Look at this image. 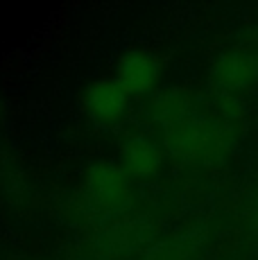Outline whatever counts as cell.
<instances>
[{"instance_id": "obj_1", "label": "cell", "mask_w": 258, "mask_h": 260, "mask_svg": "<svg viewBox=\"0 0 258 260\" xmlns=\"http://www.w3.org/2000/svg\"><path fill=\"white\" fill-rule=\"evenodd\" d=\"M236 136L222 120L208 116H190L166 129V147L186 163H222L231 154Z\"/></svg>"}, {"instance_id": "obj_2", "label": "cell", "mask_w": 258, "mask_h": 260, "mask_svg": "<svg viewBox=\"0 0 258 260\" xmlns=\"http://www.w3.org/2000/svg\"><path fill=\"white\" fill-rule=\"evenodd\" d=\"M86 192L95 208L104 217H116L125 213L132 204L127 172L113 163H93L86 172Z\"/></svg>"}, {"instance_id": "obj_3", "label": "cell", "mask_w": 258, "mask_h": 260, "mask_svg": "<svg viewBox=\"0 0 258 260\" xmlns=\"http://www.w3.org/2000/svg\"><path fill=\"white\" fill-rule=\"evenodd\" d=\"M211 82L220 93L233 98L258 86V57L249 50H227L211 66Z\"/></svg>"}, {"instance_id": "obj_4", "label": "cell", "mask_w": 258, "mask_h": 260, "mask_svg": "<svg viewBox=\"0 0 258 260\" xmlns=\"http://www.w3.org/2000/svg\"><path fill=\"white\" fill-rule=\"evenodd\" d=\"M127 104L129 93L118 84V79H100L84 93V109L88 118L100 127H111L120 122L127 113Z\"/></svg>"}, {"instance_id": "obj_5", "label": "cell", "mask_w": 258, "mask_h": 260, "mask_svg": "<svg viewBox=\"0 0 258 260\" xmlns=\"http://www.w3.org/2000/svg\"><path fill=\"white\" fill-rule=\"evenodd\" d=\"M158 71H161V66L154 59V54L145 52V50H132L118 63L116 79L129 95H136L154 88Z\"/></svg>"}, {"instance_id": "obj_6", "label": "cell", "mask_w": 258, "mask_h": 260, "mask_svg": "<svg viewBox=\"0 0 258 260\" xmlns=\"http://www.w3.org/2000/svg\"><path fill=\"white\" fill-rule=\"evenodd\" d=\"M120 161L122 170L136 177H152L161 168V147L152 138L136 134V136L125 138L120 147Z\"/></svg>"}, {"instance_id": "obj_7", "label": "cell", "mask_w": 258, "mask_h": 260, "mask_svg": "<svg viewBox=\"0 0 258 260\" xmlns=\"http://www.w3.org/2000/svg\"><path fill=\"white\" fill-rule=\"evenodd\" d=\"M192 95L186 88H166V91L156 93L154 98V116L156 120H161L166 124V129L175 127V124L183 122L186 118L195 116L192 109Z\"/></svg>"}, {"instance_id": "obj_8", "label": "cell", "mask_w": 258, "mask_h": 260, "mask_svg": "<svg viewBox=\"0 0 258 260\" xmlns=\"http://www.w3.org/2000/svg\"><path fill=\"white\" fill-rule=\"evenodd\" d=\"M254 217H256V222H258V194H256V202H254Z\"/></svg>"}]
</instances>
